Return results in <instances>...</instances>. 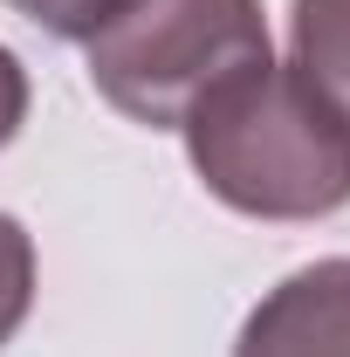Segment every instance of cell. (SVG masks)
<instances>
[{
    "label": "cell",
    "mask_w": 350,
    "mask_h": 357,
    "mask_svg": "<svg viewBox=\"0 0 350 357\" xmlns=\"http://www.w3.org/2000/svg\"><path fill=\"white\" fill-rule=\"evenodd\" d=\"M35 310V234L0 213V351L14 344V330Z\"/></svg>",
    "instance_id": "5"
},
{
    "label": "cell",
    "mask_w": 350,
    "mask_h": 357,
    "mask_svg": "<svg viewBox=\"0 0 350 357\" xmlns=\"http://www.w3.org/2000/svg\"><path fill=\"white\" fill-rule=\"evenodd\" d=\"M96 96L151 131H178L185 110L227 76L268 62L261 0H131L83 42Z\"/></svg>",
    "instance_id": "2"
},
{
    "label": "cell",
    "mask_w": 350,
    "mask_h": 357,
    "mask_svg": "<svg viewBox=\"0 0 350 357\" xmlns=\"http://www.w3.org/2000/svg\"><path fill=\"white\" fill-rule=\"evenodd\" d=\"M178 137L199 185L248 220H330L350 206V124L275 55L206 89Z\"/></svg>",
    "instance_id": "1"
},
{
    "label": "cell",
    "mask_w": 350,
    "mask_h": 357,
    "mask_svg": "<svg viewBox=\"0 0 350 357\" xmlns=\"http://www.w3.org/2000/svg\"><path fill=\"white\" fill-rule=\"evenodd\" d=\"M234 357H350V255L282 275L248 310Z\"/></svg>",
    "instance_id": "3"
},
{
    "label": "cell",
    "mask_w": 350,
    "mask_h": 357,
    "mask_svg": "<svg viewBox=\"0 0 350 357\" xmlns=\"http://www.w3.org/2000/svg\"><path fill=\"white\" fill-rule=\"evenodd\" d=\"M28 124V69H21V55L0 42V151L21 137Z\"/></svg>",
    "instance_id": "7"
},
{
    "label": "cell",
    "mask_w": 350,
    "mask_h": 357,
    "mask_svg": "<svg viewBox=\"0 0 350 357\" xmlns=\"http://www.w3.org/2000/svg\"><path fill=\"white\" fill-rule=\"evenodd\" d=\"M21 21H35L42 35H55V42H89L96 28H110L131 0H7Z\"/></svg>",
    "instance_id": "6"
},
{
    "label": "cell",
    "mask_w": 350,
    "mask_h": 357,
    "mask_svg": "<svg viewBox=\"0 0 350 357\" xmlns=\"http://www.w3.org/2000/svg\"><path fill=\"white\" fill-rule=\"evenodd\" d=\"M289 69L350 124V0H296L289 7Z\"/></svg>",
    "instance_id": "4"
}]
</instances>
